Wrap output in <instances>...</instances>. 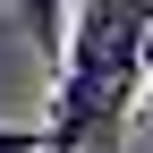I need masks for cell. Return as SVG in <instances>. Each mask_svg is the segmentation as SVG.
Listing matches in <instances>:
<instances>
[{"instance_id": "6da1fadb", "label": "cell", "mask_w": 153, "mask_h": 153, "mask_svg": "<svg viewBox=\"0 0 153 153\" xmlns=\"http://www.w3.org/2000/svg\"><path fill=\"white\" fill-rule=\"evenodd\" d=\"M17 34L43 51V68H60V43H68V0H17Z\"/></svg>"}, {"instance_id": "7a4b0ae2", "label": "cell", "mask_w": 153, "mask_h": 153, "mask_svg": "<svg viewBox=\"0 0 153 153\" xmlns=\"http://www.w3.org/2000/svg\"><path fill=\"white\" fill-rule=\"evenodd\" d=\"M0 153H43V128H0Z\"/></svg>"}, {"instance_id": "3957f363", "label": "cell", "mask_w": 153, "mask_h": 153, "mask_svg": "<svg viewBox=\"0 0 153 153\" xmlns=\"http://www.w3.org/2000/svg\"><path fill=\"white\" fill-rule=\"evenodd\" d=\"M136 60H145V85H153V9H145V43H136Z\"/></svg>"}]
</instances>
